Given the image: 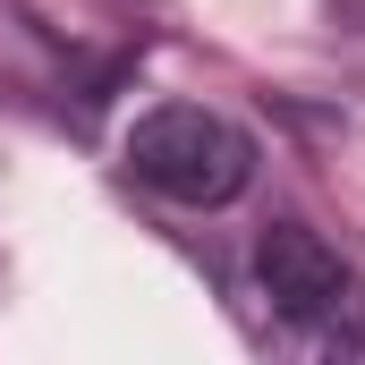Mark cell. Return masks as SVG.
I'll return each mask as SVG.
<instances>
[{"mask_svg":"<svg viewBox=\"0 0 365 365\" xmlns=\"http://www.w3.org/2000/svg\"><path fill=\"white\" fill-rule=\"evenodd\" d=\"M128 170L170 204H230L255 179V145L204 102H162L128 128Z\"/></svg>","mask_w":365,"mask_h":365,"instance_id":"1","label":"cell"},{"mask_svg":"<svg viewBox=\"0 0 365 365\" xmlns=\"http://www.w3.org/2000/svg\"><path fill=\"white\" fill-rule=\"evenodd\" d=\"M255 280H264L272 314H289V323H331V314H349V289H357L340 247L306 221H272L255 238Z\"/></svg>","mask_w":365,"mask_h":365,"instance_id":"2","label":"cell"}]
</instances>
